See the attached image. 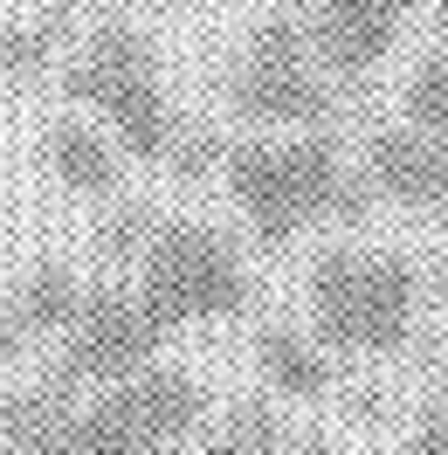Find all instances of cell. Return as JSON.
<instances>
[{
    "label": "cell",
    "mask_w": 448,
    "mask_h": 455,
    "mask_svg": "<svg viewBox=\"0 0 448 455\" xmlns=\"http://www.w3.org/2000/svg\"><path fill=\"white\" fill-rule=\"evenodd\" d=\"M62 97L84 104L90 117L111 124V139L139 159V166H172V145H180V117H172L166 76H159V49L145 42L132 21H104L84 49L62 69Z\"/></svg>",
    "instance_id": "cell-5"
},
{
    "label": "cell",
    "mask_w": 448,
    "mask_h": 455,
    "mask_svg": "<svg viewBox=\"0 0 448 455\" xmlns=\"http://www.w3.org/2000/svg\"><path fill=\"white\" fill-rule=\"evenodd\" d=\"M221 180L235 207L249 214L255 242L283 256L304 228L317 221H365L372 187L345 166L332 132H297V139H228L221 145Z\"/></svg>",
    "instance_id": "cell-1"
},
{
    "label": "cell",
    "mask_w": 448,
    "mask_h": 455,
    "mask_svg": "<svg viewBox=\"0 0 448 455\" xmlns=\"http://www.w3.org/2000/svg\"><path fill=\"white\" fill-rule=\"evenodd\" d=\"M228 111L255 124V132H332V104L338 90L317 76L310 62V42H304V14H262L255 35L242 42V56L228 69Z\"/></svg>",
    "instance_id": "cell-6"
},
{
    "label": "cell",
    "mask_w": 448,
    "mask_h": 455,
    "mask_svg": "<svg viewBox=\"0 0 448 455\" xmlns=\"http://www.w3.org/2000/svg\"><path fill=\"white\" fill-rule=\"evenodd\" d=\"M400 117H407V132L448 145V42L414 56L407 84H400Z\"/></svg>",
    "instance_id": "cell-13"
},
{
    "label": "cell",
    "mask_w": 448,
    "mask_h": 455,
    "mask_svg": "<svg viewBox=\"0 0 448 455\" xmlns=\"http://www.w3.org/2000/svg\"><path fill=\"white\" fill-rule=\"evenodd\" d=\"M132 317L152 339V352L194 324H221V317H249L255 276L235 235L214 228L207 214H159L152 242L139 249V276H124Z\"/></svg>",
    "instance_id": "cell-2"
},
{
    "label": "cell",
    "mask_w": 448,
    "mask_h": 455,
    "mask_svg": "<svg viewBox=\"0 0 448 455\" xmlns=\"http://www.w3.org/2000/svg\"><path fill=\"white\" fill-rule=\"evenodd\" d=\"M283 442H290V421L269 400H235L221 421L207 427L200 455H283Z\"/></svg>",
    "instance_id": "cell-14"
},
{
    "label": "cell",
    "mask_w": 448,
    "mask_h": 455,
    "mask_svg": "<svg viewBox=\"0 0 448 455\" xmlns=\"http://www.w3.org/2000/svg\"><path fill=\"white\" fill-rule=\"evenodd\" d=\"M42 159H49V172H56L69 194H90V200L117 194V180H124L117 145L104 139V132H90L84 117H56V124L42 132Z\"/></svg>",
    "instance_id": "cell-9"
},
{
    "label": "cell",
    "mask_w": 448,
    "mask_h": 455,
    "mask_svg": "<svg viewBox=\"0 0 448 455\" xmlns=\"http://www.w3.org/2000/svg\"><path fill=\"white\" fill-rule=\"evenodd\" d=\"M420 0H310L304 14V42H310V62L324 84H365L380 62L393 56V42L407 28Z\"/></svg>",
    "instance_id": "cell-7"
},
{
    "label": "cell",
    "mask_w": 448,
    "mask_h": 455,
    "mask_svg": "<svg viewBox=\"0 0 448 455\" xmlns=\"http://www.w3.org/2000/svg\"><path fill=\"white\" fill-rule=\"evenodd\" d=\"M372 194L400 200L407 214H428L435 228H448V145L420 139L407 124H372L365 132V172Z\"/></svg>",
    "instance_id": "cell-8"
},
{
    "label": "cell",
    "mask_w": 448,
    "mask_h": 455,
    "mask_svg": "<svg viewBox=\"0 0 448 455\" xmlns=\"http://www.w3.org/2000/svg\"><path fill=\"white\" fill-rule=\"evenodd\" d=\"M207 435V387L200 372L152 359L145 372L69 400L49 455H200Z\"/></svg>",
    "instance_id": "cell-4"
},
{
    "label": "cell",
    "mask_w": 448,
    "mask_h": 455,
    "mask_svg": "<svg viewBox=\"0 0 448 455\" xmlns=\"http://www.w3.org/2000/svg\"><path fill=\"white\" fill-rule=\"evenodd\" d=\"M21 331H14V317H7V304H0V366H7V359H14V352H21Z\"/></svg>",
    "instance_id": "cell-19"
},
{
    "label": "cell",
    "mask_w": 448,
    "mask_h": 455,
    "mask_svg": "<svg viewBox=\"0 0 448 455\" xmlns=\"http://www.w3.org/2000/svg\"><path fill=\"white\" fill-rule=\"evenodd\" d=\"M400 455H448V359H442V372H435L428 400H420V414H414V427H407Z\"/></svg>",
    "instance_id": "cell-16"
},
{
    "label": "cell",
    "mask_w": 448,
    "mask_h": 455,
    "mask_svg": "<svg viewBox=\"0 0 448 455\" xmlns=\"http://www.w3.org/2000/svg\"><path fill=\"white\" fill-rule=\"evenodd\" d=\"M310 345L324 359H393L414 345L420 269L400 249L332 242L310 256Z\"/></svg>",
    "instance_id": "cell-3"
},
{
    "label": "cell",
    "mask_w": 448,
    "mask_h": 455,
    "mask_svg": "<svg viewBox=\"0 0 448 455\" xmlns=\"http://www.w3.org/2000/svg\"><path fill=\"white\" fill-rule=\"evenodd\" d=\"M76 297H84V283H76L69 262H35L28 276H21V290H14L7 317H14L21 339H42V331H62V324H69Z\"/></svg>",
    "instance_id": "cell-11"
},
{
    "label": "cell",
    "mask_w": 448,
    "mask_h": 455,
    "mask_svg": "<svg viewBox=\"0 0 448 455\" xmlns=\"http://www.w3.org/2000/svg\"><path fill=\"white\" fill-rule=\"evenodd\" d=\"M255 366L283 400H324L332 394V359L310 345V331L297 324H262L255 331Z\"/></svg>",
    "instance_id": "cell-10"
},
{
    "label": "cell",
    "mask_w": 448,
    "mask_h": 455,
    "mask_svg": "<svg viewBox=\"0 0 448 455\" xmlns=\"http://www.w3.org/2000/svg\"><path fill=\"white\" fill-rule=\"evenodd\" d=\"M283 449H290V455H345L338 442H324V435H290Z\"/></svg>",
    "instance_id": "cell-18"
},
{
    "label": "cell",
    "mask_w": 448,
    "mask_h": 455,
    "mask_svg": "<svg viewBox=\"0 0 448 455\" xmlns=\"http://www.w3.org/2000/svg\"><path fill=\"white\" fill-rule=\"evenodd\" d=\"M442 304H448V269H442Z\"/></svg>",
    "instance_id": "cell-20"
},
{
    "label": "cell",
    "mask_w": 448,
    "mask_h": 455,
    "mask_svg": "<svg viewBox=\"0 0 448 455\" xmlns=\"http://www.w3.org/2000/svg\"><path fill=\"white\" fill-rule=\"evenodd\" d=\"M62 414H69V394L49 387V379L7 394V400H0V455H49Z\"/></svg>",
    "instance_id": "cell-12"
},
{
    "label": "cell",
    "mask_w": 448,
    "mask_h": 455,
    "mask_svg": "<svg viewBox=\"0 0 448 455\" xmlns=\"http://www.w3.org/2000/svg\"><path fill=\"white\" fill-rule=\"evenodd\" d=\"M152 228H159V207L152 200H117L111 214L97 221V249H104V262H139V249L152 242Z\"/></svg>",
    "instance_id": "cell-15"
},
{
    "label": "cell",
    "mask_w": 448,
    "mask_h": 455,
    "mask_svg": "<svg viewBox=\"0 0 448 455\" xmlns=\"http://www.w3.org/2000/svg\"><path fill=\"white\" fill-rule=\"evenodd\" d=\"M49 49V28H7L0 21V69H35Z\"/></svg>",
    "instance_id": "cell-17"
},
{
    "label": "cell",
    "mask_w": 448,
    "mask_h": 455,
    "mask_svg": "<svg viewBox=\"0 0 448 455\" xmlns=\"http://www.w3.org/2000/svg\"><path fill=\"white\" fill-rule=\"evenodd\" d=\"M104 7H117V0H104Z\"/></svg>",
    "instance_id": "cell-21"
}]
</instances>
